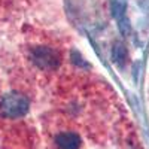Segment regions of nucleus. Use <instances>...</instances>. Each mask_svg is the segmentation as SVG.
Segmentation results:
<instances>
[{
  "label": "nucleus",
  "instance_id": "f257e3e1",
  "mask_svg": "<svg viewBox=\"0 0 149 149\" xmlns=\"http://www.w3.org/2000/svg\"><path fill=\"white\" fill-rule=\"evenodd\" d=\"M29 110L27 97L18 93H9L0 98V115L5 118H19Z\"/></svg>",
  "mask_w": 149,
  "mask_h": 149
},
{
  "label": "nucleus",
  "instance_id": "f03ea898",
  "mask_svg": "<svg viewBox=\"0 0 149 149\" xmlns=\"http://www.w3.org/2000/svg\"><path fill=\"white\" fill-rule=\"evenodd\" d=\"M55 143L60 149H79L81 146V139L76 133H61L57 136Z\"/></svg>",
  "mask_w": 149,
  "mask_h": 149
}]
</instances>
